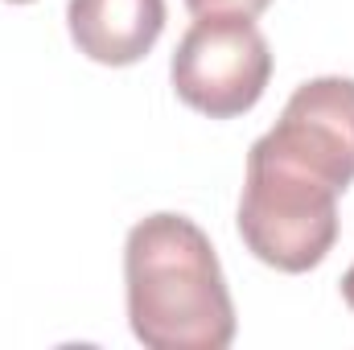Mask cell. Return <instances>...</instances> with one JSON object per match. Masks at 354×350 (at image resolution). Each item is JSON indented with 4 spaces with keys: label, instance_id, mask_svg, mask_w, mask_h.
<instances>
[{
    "label": "cell",
    "instance_id": "6da1fadb",
    "mask_svg": "<svg viewBox=\"0 0 354 350\" xmlns=\"http://www.w3.org/2000/svg\"><path fill=\"white\" fill-rule=\"evenodd\" d=\"M128 326L149 350H227L235 301L210 235L174 210L149 214L124 243Z\"/></svg>",
    "mask_w": 354,
    "mask_h": 350
},
{
    "label": "cell",
    "instance_id": "7a4b0ae2",
    "mask_svg": "<svg viewBox=\"0 0 354 350\" xmlns=\"http://www.w3.org/2000/svg\"><path fill=\"white\" fill-rule=\"evenodd\" d=\"M338 198L342 190L256 140L239 194V239L276 272H309L338 243Z\"/></svg>",
    "mask_w": 354,
    "mask_h": 350
},
{
    "label": "cell",
    "instance_id": "3957f363",
    "mask_svg": "<svg viewBox=\"0 0 354 350\" xmlns=\"http://www.w3.org/2000/svg\"><path fill=\"white\" fill-rule=\"evenodd\" d=\"M177 99L210 120L252 111L272 79V50L252 17L210 12L198 17L177 42L169 62Z\"/></svg>",
    "mask_w": 354,
    "mask_h": 350
},
{
    "label": "cell",
    "instance_id": "277c9868",
    "mask_svg": "<svg viewBox=\"0 0 354 350\" xmlns=\"http://www.w3.org/2000/svg\"><path fill=\"white\" fill-rule=\"evenodd\" d=\"M260 140L346 194L354 181V79L322 75L301 83Z\"/></svg>",
    "mask_w": 354,
    "mask_h": 350
},
{
    "label": "cell",
    "instance_id": "5b68a950",
    "mask_svg": "<svg viewBox=\"0 0 354 350\" xmlns=\"http://www.w3.org/2000/svg\"><path fill=\"white\" fill-rule=\"evenodd\" d=\"M66 29L99 66H132L165 33V0H71Z\"/></svg>",
    "mask_w": 354,
    "mask_h": 350
},
{
    "label": "cell",
    "instance_id": "8992f818",
    "mask_svg": "<svg viewBox=\"0 0 354 350\" xmlns=\"http://www.w3.org/2000/svg\"><path fill=\"white\" fill-rule=\"evenodd\" d=\"M272 0H185V8L194 17H210V12H231V17H260Z\"/></svg>",
    "mask_w": 354,
    "mask_h": 350
},
{
    "label": "cell",
    "instance_id": "52a82bcc",
    "mask_svg": "<svg viewBox=\"0 0 354 350\" xmlns=\"http://www.w3.org/2000/svg\"><path fill=\"white\" fill-rule=\"evenodd\" d=\"M342 301L354 309V264L346 268V276H342Z\"/></svg>",
    "mask_w": 354,
    "mask_h": 350
},
{
    "label": "cell",
    "instance_id": "ba28073f",
    "mask_svg": "<svg viewBox=\"0 0 354 350\" xmlns=\"http://www.w3.org/2000/svg\"><path fill=\"white\" fill-rule=\"evenodd\" d=\"M8 4H33V0H8Z\"/></svg>",
    "mask_w": 354,
    "mask_h": 350
}]
</instances>
